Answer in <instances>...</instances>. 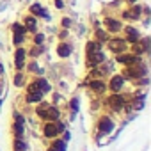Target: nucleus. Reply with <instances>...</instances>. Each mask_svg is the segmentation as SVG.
<instances>
[{
  "mask_svg": "<svg viewBox=\"0 0 151 151\" xmlns=\"http://www.w3.org/2000/svg\"><path fill=\"white\" fill-rule=\"evenodd\" d=\"M13 132H14V137L16 139H22L23 137V132H25V119L22 114H14V123H13Z\"/></svg>",
  "mask_w": 151,
  "mask_h": 151,
  "instance_id": "nucleus-3",
  "label": "nucleus"
},
{
  "mask_svg": "<svg viewBox=\"0 0 151 151\" xmlns=\"http://www.w3.org/2000/svg\"><path fill=\"white\" fill-rule=\"evenodd\" d=\"M43 96H45V93L36 86V82H32L27 87V103H39V101H43Z\"/></svg>",
  "mask_w": 151,
  "mask_h": 151,
  "instance_id": "nucleus-1",
  "label": "nucleus"
},
{
  "mask_svg": "<svg viewBox=\"0 0 151 151\" xmlns=\"http://www.w3.org/2000/svg\"><path fill=\"white\" fill-rule=\"evenodd\" d=\"M123 87H124V77L123 75H114L110 78V82H109V89L112 93H121Z\"/></svg>",
  "mask_w": 151,
  "mask_h": 151,
  "instance_id": "nucleus-7",
  "label": "nucleus"
},
{
  "mask_svg": "<svg viewBox=\"0 0 151 151\" xmlns=\"http://www.w3.org/2000/svg\"><path fill=\"white\" fill-rule=\"evenodd\" d=\"M34 82H36V86H37L43 93H48V91H50V86H48V82H46L45 78H37V80H34Z\"/></svg>",
  "mask_w": 151,
  "mask_h": 151,
  "instance_id": "nucleus-21",
  "label": "nucleus"
},
{
  "mask_svg": "<svg viewBox=\"0 0 151 151\" xmlns=\"http://www.w3.org/2000/svg\"><path fill=\"white\" fill-rule=\"evenodd\" d=\"M13 32L14 34H25L27 30H25V27L22 23H13Z\"/></svg>",
  "mask_w": 151,
  "mask_h": 151,
  "instance_id": "nucleus-25",
  "label": "nucleus"
},
{
  "mask_svg": "<svg viewBox=\"0 0 151 151\" xmlns=\"http://www.w3.org/2000/svg\"><path fill=\"white\" fill-rule=\"evenodd\" d=\"M105 27L109 32H119L123 29V23L116 18H105Z\"/></svg>",
  "mask_w": 151,
  "mask_h": 151,
  "instance_id": "nucleus-12",
  "label": "nucleus"
},
{
  "mask_svg": "<svg viewBox=\"0 0 151 151\" xmlns=\"http://www.w3.org/2000/svg\"><path fill=\"white\" fill-rule=\"evenodd\" d=\"M43 41H45V34H36L34 36V45H43Z\"/></svg>",
  "mask_w": 151,
  "mask_h": 151,
  "instance_id": "nucleus-27",
  "label": "nucleus"
},
{
  "mask_svg": "<svg viewBox=\"0 0 151 151\" xmlns=\"http://www.w3.org/2000/svg\"><path fill=\"white\" fill-rule=\"evenodd\" d=\"M25 59H27V50H25V48H18L16 53H14V64H16V69H18V71L23 69Z\"/></svg>",
  "mask_w": 151,
  "mask_h": 151,
  "instance_id": "nucleus-8",
  "label": "nucleus"
},
{
  "mask_svg": "<svg viewBox=\"0 0 151 151\" xmlns=\"http://www.w3.org/2000/svg\"><path fill=\"white\" fill-rule=\"evenodd\" d=\"M55 7L57 9H62L64 7V2H62V0H55Z\"/></svg>",
  "mask_w": 151,
  "mask_h": 151,
  "instance_id": "nucleus-30",
  "label": "nucleus"
},
{
  "mask_svg": "<svg viewBox=\"0 0 151 151\" xmlns=\"http://www.w3.org/2000/svg\"><path fill=\"white\" fill-rule=\"evenodd\" d=\"M62 27H64V29L71 27V18H62Z\"/></svg>",
  "mask_w": 151,
  "mask_h": 151,
  "instance_id": "nucleus-28",
  "label": "nucleus"
},
{
  "mask_svg": "<svg viewBox=\"0 0 151 151\" xmlns=\"http://www.w3.org/2000/svg\"><path fill=\"white\" fill-rule=\"evenodd\" d=\"M29 69H30V71H36V69H37V64H36V62H32V64L29 66Z\"/></svg>",
  "mask_w": 151,
  "mask_h": 151,
  "instance_id": "nucleus-31",
  "label": "nucleus"
},
{
  "mask_svg": "<svg viewBox=\"0 0 151 151\" xmlns=\"http://www.w3.org/2000/svg\"><path fill=\"white\" fill-rule=\"evenodd\" d=\"M71 52H73V48H71V45L69 43H60L59 46H57V53H59V57H62V59H66V57H69L71 55Z\"/></svg>",
  "mask_w": 151,
  "mask_h": 151,
  "instance_id": "nucleus-14",
  "label": "nucleus"
},
{
  "mask_svg": "<svg viewBox=\"0 0 151 151\" xmlns=\"http://www.w3.org/2000/svg\"><path fill=\"white\" fill-rule=\"evenodd\" d=\"M48 151H66V140H53Z\"/></svg>",
  "mask_w": 151,
  "mask_h": 151,
  "instance_id": "nucleus-18",
  "label": "nucleus"
},
{
  "mask_svg": "<svg viewBox=\"0 0 151 151\" xmlns=\"http://www.w3.org/2000/svg\"><path fill=\"white\" fill-rule=\"evenodd\" d=\"M23 84H25V75H23L22 71H18V73L14 75V86H16V87H23Z\"/></svg>",
  "mask_w": 151,
  "mask_h": 151,
  "instance_id": "nucleus-19",
  "label": "nucleus"
},
{
  "mask_svg": "<svg viewBox=\"0 0 151 151\" xmlns=\"http://www.w3.org/2000/svg\"><path fill=\"white\" fill-rule=\"evenodd\" d=\"M43 135H45L46 139H55V137L59 135V130H57L55 123L46 121V123H45V126H43Z\"/></svg>",
  "mask_w": 151,
  "mask_h": 151,
  "instance_id": "nucleus-9",
  "label": "nucleus"
},
{
  "mask_svg": "<svg viewBox=\"0 0 151 151\" xmlns=\"http://www.w3.org/2000/svg\"><path fill=\"white\" fill-rule=\"evenodd\" d=\"M101 50V45L98 41H89L87 43V53H93V52H100Z\"/></svg>",
  "mask_w": 151,
  "mask_h": 151,
  "instance_id": "nucleus-20",
  "label": "nucleus"
},
{
  "mask_svg": "<svg viewBox=\"0 0 151 151\" xmlns=\"http://www.w3.org/2000/svg\"><path fill=\"white\" fill-rule=\"evenodd\" d=\"M109 43V48H110V52H114V53H123V52H126V39H123V37H112V39H109L107 41Z\"/></svg>",
  "mask_w": 151,
  "mask_h": 151,
  "instance_id": "nucleus-2",
  "label": "nucleus"
},
{
  "mask_svg": "<svg viewBox=\"0 0 151 151\" xmlns=\"http://www.w3.org/2000/svg\"><path fill=\"white\" fill-rule=\"evenodd\" d=\"M59 117H60V112H59V109L57 107H48L46 110H45V121H50V123H55V121H59Z\"/></svg>",
  "mask_w": 151,
  "mask_h": 151,
  "instance_id": "nucleus-11",
  "label": "nucleus"
},
{
  "mask_svg": "<svg viewBox=\"0 0 151 151\" xmlns=\"http://www.w3.org/2000/svg\"><path fill=\"white\" fill-rule=\"evenodd\" d=\"M126 2H128V4H135V2H137V0H126Z\"/></svg>",
  "mask_w": 151,
  "mask_h": 151,
  "instance_id": "nucleus-34",
  "label": "nucleus"
},
{
  "mask_svg": "<svg viewBox=\"0 0 151 151\" xmlns=\"http://www.w3.org/2000/svg\"><path fill=\"white\" fill-rule=\"evenodd\" d=\"M4 75V66H2V62H0V77Z\"/></svg>",
  "mask_w": 151,
  "mask_h": 151,
  "instance_id": "nucleus-33",
  "label": "nucleus"
},
{
  "mask_svg": "<svg viewBox=\"0 0 151 151\" xmlns=\"http://www.w3.org/2000/svg\"><path fill=\"white\" fill-rule=\"evenodd\" d=\"M27 149V144L23 139H14V151H25Z\"/></svg>",
  "mask_w": 151,
  "mask_h": 151,
  "instance_id": "nucleus-22",
  "label": "nucleus"
},
{
  "mask_svg": "<svg viewBox=\"0 0 151 151\" xmlns=\"http://www.w3.org/2000/svg\"><path fill=\"white\" fill-rule=\"evenodd\" d=\"M25 41V34H14V37H13V43L18 46V45H22Z\"/></svg>",
  "mask_w": 151,
  "mask_h": 151,
  "instance_id": "nucleus-26",
  "label": "nucleus"
},
{
  "mask_svg": "<svg viewBox=\"0 0 151 151\" xmlns=\"http://www.w3.org/2000/svg\"><path fill=\"white\" fill-rule=\"evenodd\" d=\"M43 52H45V48H43L41 45H36V46H34V48L30 50V55H32V57H39V55H41Z\"/></svg>",
  "mask_w": 151,
  "mask_h": 151,
  "instance_id": "nucleus-24",
  "label": "nucleus"
},
{
  "mask_svg": "<svg viewBox=\"0 0 151 151\" xmlns=\"http://www.w3.org/2000/svg\"><path fill=\"white\" fill-rule=\"evenodd\" d=\"M105 60V53L100 50V52H93V53H87V66L89 68H96L100 64H103Z\"/></svg>",
  "mask_w": 151,
  "mask_h": 151,
  "instance_id": "nucleus-5",
  "label": "nucleus"
},
{
  "mask_svg": "<svg viewBox=\"0 0 151 151\" xmlns=\"http://www.w3.org/2000/svg\"><path fill=\"white\" fill-rule=\"evenodd\" d=\"M64 37H68V30H62L60 32V39H64Z\"/></svg>",
  "mask_w": 151,
  "mask_h": 151,
  "instance_id": "nucleus-32",
  "label": "nucleus"
},
{
  "mask_svg": "<svg viewBox=\"0 0 151 151\" xmlns=\"http://www.w3.org/2000/svg\"><path fill=\"white\" fill-rule=\"evenodd\" d=\"M139 60H140V57H137V55H128V53H119L117 55V62L123 64V66H132Z\"/></svg>",
  "mask_w": 151,
  "mask_h": 151,
  "instance_id": "nucleus-10",
  "label": "nucleus"
},
{
  "mask_svg": "<svg viewBox=\"0 0 151 151\" xmlns=\"http://www.w3.org/2000/svg\"><path fill=\"white\" fill-rule=\"evenodd\" d=\"M23 22H25V30H29V32H36V29H37V20L34 18V16H25L23 18Z\"/></svg>",
  "mask_w": 151,
  "mask_h": 151,
  "instance_id": "nucleus-15",
  "label": "nucleus"
},
{
  "mask_svg": "<svg viewBox=\"0 0 151 151\" xmlns=\"http://www.w3.org/2000/svg\"><path fill=\"white\" fill-rule=\"evenodd\" d=\"M30 13L36 14V16H41V18H46V20H48V13L41 7V4H34V6L30 7Z\"/></svg>",
  "mask_w": 151,
  "mask_h": 151,
  "instance_id": "nucleus-17",
  "label": "nucleus"
},
{
  "mask_svg": "<svg viewBox=\"0 0 151 151\" xmlns=\"http://www.w3.org/2000/svg\"><path fill=\"white\" fill-rule=\"evenodd\" d=\"M114 130V121L109 117V116H103L101 119H100V123H98V132H100V135H107V133H110Z\"/></svg>",
  "mask_w": 151,
  "mask_h": 151,
  "instance_id": "nucleus-4",
  "label": "nucleus"
},
{
  "mask_svg": "<svg viewBox=\"0 0 151 151\" xmlns=\"http://www.w3.org/2000/svg\"><path fill=\"white\" fill-rule=\"evenodd\" d=\"M124 32H126V43H137V41H140V34H139L137 29H133V27H126Z\"/></svg>",
  "mask_w": 151,
  "mask_h": 151,
  "instance_id": "nucleus-13",
  "label": "nucleus"
},
{
  "mask_svg": "<svg viewBox=\"0 0 151 151\" xmlns=\"http://www.w3.org/2000/svg\"><path fill=\"white\" fill-rule=\"evenodd\" d=\"M71 109H73V112H77V109H78V101H77V100L71 101Z\"/></svg>",
  "mask_w": 151,
  "mask_h": 151,
  "instance_id": "nucleus-29",
  "label": "nucleus"
},
{
  "mask_svg": "<svg viewBox=\"0 0 151 151\" xmlns=\"http://www.w3.org/2000/svg\"><path fill=\"white\" fill-rule=\"evenodd\" d=\"M107 103H109V107H112L114 110H123V107L126 105L123 94H119V93H114V94L107 100Z\"/></svg>",
  "mask_w": 151,
  "mask_h": 151,
  "instance_id": "nucleus-6",
  "label": "nucleus"
},
{
  "mask_svg": "<svg viewBox=\"0 0 151 151\" xmlns=\"http://www.w3.org/2000/svg\"><path fill=\"white\" fill-rule=\"evenodd\" d=\"M89 87H91V89H93L94 93H98V94H100V93H103V91L107 89L105 82H103V80H98V78H94V80H93V82L89 84Z\"/></svg>",
  "mask_w": 151,
  "mask_h": 151,
  "instance_id": "nucleus-16",
  "label": "nucleus"
},
{
  "mask_svg": "<svg viewBox=\"0 0 151 151\" xmlns=\"http://www.w3.org/2000/svg\"><path fill=\"white\" fill-rule=\"evenodd\" d=\"M96 36H98V43L109 41V34H107L105 30H101V29H98V30H96Z\"/></svg>",
  "mask_w": 151,
  "mask_h": 151,
  "instance_id": "nucleus-23",
  "label": "nucleus"
}]
</instances>
